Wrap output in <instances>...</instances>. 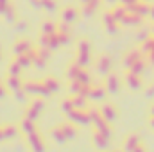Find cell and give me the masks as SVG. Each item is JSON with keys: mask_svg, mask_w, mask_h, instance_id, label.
<instances>
[{"mask_svg": "<svg viewBox=\"0 0 154 152\" xmlns=\"http://www.w3.org/2000/svg\"><path fill=\"white\" fill-rule=\"evenodd\" d=\"M14 61L25 70V68H31L32 66V59L29 57V54H22V56H14Z\"/></svg>", "mask_w": 154, "mask_h": 152, "instance_id": "29", "label": "cell"}, {"mask_svg": "<svg viewBox=\"0 0 154 152\" xmlns=\"http://www.w3.org/2000/svg\"><path fill=\"white\" fill-rule=\"evenodd\" d=\"M91 0H81V4H90Z\"/></svg>", "mask_w": 154, "mask_h": 152, "instance_id": "59", "label": "cell"}, {"mask_svg": "<svg viewBox=\"0 0 154 152\" xmlns=\"http://www.w3.org/2000/svg\"><path fill=\"white\" fill-rule=\"evenodd\" d=\"M2 129H4V136H5V140H14V138L20 134V129H18L16 125H4Z\"/></svg>", "mask_w": 154, "mask_h": 152, "instance_id": "28", "label": "cell"}, {"mask_svg": "<svg viewBox=\"0 0 154 152\" xmlns=\"http://www.w3.org/2000/svg\"><path fill=\"white\" fill-rule=\"evenodd\" d=\"M13 27H14V31L20 32V34H25V32L29 31V23H27L25 20H16V22L13 23Z\"/></svg>", "mask_w": 154, "mask_h": 152, "instance_id": "36", "label": "cell"}, {"mask_svg": "<svg viewBox=\"0 0 154 152\" xmlns=\"http://www.w3.org/2000/svg\"><path fill=\"white\" fill-rule=\"evenodd\" d=\"M31 50H34V45L31 39H18L13 45V54L14 56H22V54H29Z\"/></svg>", "mask_w": 154, "mask_h": 152, "instance_id": "9", "label": "cell"}, {"mask_svg": "<svg viewBox=\"0 0 154 152\" xmlns=\"http://www.w3.org/2000/svg\"><path fill=\"white\" fill-rule=\"evenodd\" d=\"M13 97H14V100L16 102H20V104H25L27 102V97H29V93L22 88V90H16V91H13Z\"/></svg>", "mask_w": 154, "mask_h": 152, "instance_id": "37", "label": "cell"}, {"mask_svg": "<svg viewBox=\"0 0 154 152\" xmlns=\"http://www.w3.org/2000/svg\"><path fill=\"white\" fill-rule=\"evenodd\" d=\"M77 52L79 54H91V43L88 39H81L77 43Z\"/></svg>", "mask_w": 154, "mask_h": 152, "instance_id": "31", "label": "cell"}, {"mask_svg": "<svg viewBox=\"0 0 154 152\" xmlns=\"http://www.w3.org/2000/svg\"><path fill=\"white\" fill-rule=\"evenodd\" d=\"M145 70H147V61H145V57L140 59V61H136V63L129 68V72H133V74H136V75H143Z\"/></svg>", "mask_w": 154, "mask_h": 152, "instance_id": "25", "label": "cell"}, {"mask_svg": "<svg viewBox=\"0 0 154 152\" xmlns=\"http://www.w3.org/2000/svg\"><path fill=\"white\" fill-rule=\"evenodd\" d=\"M41 32L43 34H57V23L52 20H45L41 23Z\"/></svg>", "mask_w": 154, "mask_h": 152, "instance_id": "24", "label": "cell"}, {"mask_svg": "<svg viewBox=\"0 0 154 152\" xmlns=\"http://www.w3.org/2000/svg\"><path fill=\"white\" fill-rule=\"evenodd\" d=\"M74 63H77L81 68H88L91 63H93V59H91V54H79L77 52V57Z\"/></svg>", "mask_w": 154, "mask_h": 152, "instance_id": "22", "label": "cell"}, {"mask_svg": "<svg viewBox=\"0 0 154 152\" xmlns=\"http://www.w3.org/2000/svg\"><path fill=\"white\" fill-rule=\"evenodd\" d=\"M91 86H86L79 81H70V86H68V93L70 95H88Z\"/></svg>", "mask_w": 154, "mask_h": 152, "instance_id": "14", "label": "cell"}, {"mask_svg": "<svg viewBox=\"0 0 154 152\" xmlns=\"http://www.w3.org/2000/svg\"><path fill=\"white\" fill-rule=\"evenodd\" d=\"M5 86L9 88V91H16V90L23 88V82H22L20 75H7L5 77Z\"/></svg>", "mask_w": 154, "mask_h": 152, "instance_id": "17", "label": "cell"}, {"mask_svg": "<svg viewBox=\"0 0 154 152\" xmlns=\"http://www.w3.org/2000/svg\"><path fill=\"white\" fill-rule=\"evenodd\" d=\"M50 138H52L57 145H65V143L68 141V138L65 136V132H63L61 125H57V127H54V129L50 131Z\"/></svg>", "mask_w": 154, "mask_h": 152, "instance_id": "18", "label": "cell"}, {"mask_svg": "<svg viewBox=\"0 0 154 152\" xmlns=\"http://www.w3.org/2000/svg\"><path fill=\"white\" fill-rule=\"evenodd\" d=\"M59 109L63 111L65 114H70L74 109H75V106H74V102H72V99H66V100H63L61 102V106H59Z\"/></svg>", "mask_w": 154, "mask_h": 152, "instance_id": "39", "label": "cell"}, {"mask_svg": "<svg viewBox=\"0 0 154 152\" xmlns=\"http://www.w3.org/2000/svg\"><path fill=\"white\" fill-rule=\"evenodd\" d=\"M0 61H2V52H0Z\"/></svg>", "mask_w": 154, "mask_h": 152, "instance_id": "63", "label": "cell"}, {"mask_svg": "<svg viewBox=\"0 0 154 152\" xmlns=\"http://www.w3.org/2000/svg\"><path fill=\"white\" fill-rule=\"evenodd\" d=\"M149 63L154 66V54H149Z\"/></svg>", "mask_w": 154, "mask_h": 152, "instance_id": "57", "label": "cell"}, {"mask_svg": "<svg viewBox=\"0 0 154 152\" xmlns=\"http://www.w3.org/2000/svg\"><path fill=\"white\" fill-rule=\"evenodd\" d=\"M29 5L38 11V9H41V0H29Z\"/></svg>", "mask_w": 154, "mask_h": 152, "instance_id": "50", "label": "cell"}, {"mask_svg": "<svg viewBox=\"0 0 154 152\" xmlns=\"http://www.w3.org/2000/svg\"><path fill=\"white\" fill-rule=\"evenodd\" d=\"M95 72L99 74L100 77H106L111 74V68H113V59L109 57V56H106V54H102V56H99L97 59H95Z\"/></svg>", "mask_w": 154, "mask_h": 152, "instance_id": "2", "label": "cell"}, {"mask_svg": "<svg viewBox=\"0 0 154 152\" xmlns=\"http://www.w3.org/2000/svg\"><path fill=\"white\" fill-rule=\"evenodd\" d=\"M23 90L31 97H50L52 91L43 84V81H27L23 82Z\"/></svg>", "mask_w": 154, "mask_h": 152, "instance_id": "1", "label": "cell"}, {"mask_svg": "<svg viewBox=\"0 0 154 152\" xmlns=\"http://www.w3.org/2000/svg\"><path fill=\"white\" fill-rule=\"evenodd\" d=\"M145 97H147V99H152V97H154V84L147 88V91H145Z\"/></svg>", "mask_w": 154, "mask_h": 152, "instance_id": "51", "label": "cell"}, {"mask_svg": "<svg viewBox=\"0 0 154 152\" xmlns=\"http://www.w3.org/2000/svg\"><path fill=\"white\" fill-rule=\"evenodd\" d=\"M133 152H145V149H143V147L140 145V147H136V149H134V150H133Z\"/></svg>", "mask_w": 154, "mask_h": 152, "instance_id": "56", "label": "cell"}, {"mask_svg": "<svg viewBox=\"0 0 154 152\" xmlns=\"http://www.w3.org/2000/svg\"><path fill=\"white\" fill-rule=\"evenodd\" d=\"M61 129H63V132H65V136L68 140H75L77 138V129L74 125V122L72 123H61Z\"/></svg>", "mask_w": 154, "mask_h": 152, "instance_id": "26", "label": "cell"}, {"mask_svg": "<svg viewBox=\"0 0 154 152\" xmlns=\"http://www.w3.org/2000/svg\"><path fill=\"white\" fill-rule=\"evenodd\" d=\"M22 70H23V68L13 59V61L9 63V66H7V75H22Z\"/></svg>", "mask_w": 154, "mask_h": 152, "instance_id": "34", "label": "cell"}, {"mask_svg": "<svg viewBox=\"0 0 154 152\" xmlns=\"http://www.w3.org/2000/svg\"><path fill=\"white\" fill-rule=\"evenodd\" d=\"M79 18H82L81 16V9H77L74 5H68V7H65L63 11H61V20L63 22H66V23H75Z\"/></svg>", "mask_w": 154, "mask_h": 152, "instance_id": "8", "label": "cell"}, {"mask_svg": "<svg viewBox=\"0 0 154 152\" xmlns=\"http://www.w3.org/2000/svg\"><path fill=\"white\" fill-rule=\"evenodd\" d=\"M11 5V0H0V14H4V11Z\"/></svg>", "mask_w": 154, "mask_h": 152, "instance_id": "49", "label": "cell"}, {"mask_svg": "<svg viewBox=\"0 0 154 152\" xmlns=\"http://www.w3.org/2000/svg\"><path fill=\"white\" fill-rule=\"evenodd\" d=\"M151 116H154V106L151 108Z\"/></svg>", "mask_w": 154, "mask_h": 152, "instance_id": "60", "label": "cell"}, {"mask_svg": "<svg viewBox=\"0 0 154 152\" xmlns=\"http://www.w3.org/2000/svg\"><path fill=\"white\" fill-rule=\"evenodd\" d=\"M0 52H2V45H0Z\"/></svg>", "mask_w": 154, "mask_h": 152, "instance_id": "64", "label": "cell"}, {"mask_svg": "<svg viewBox=\"0 0 154 152\" xmlns=\"http://www.w3.org/2000/svg\"><path fill=\"white\" fill-rule=\"evenodd\" d=\"M7 90H9V88L0 82V100H5V99H7Z\"/></svg>", "mask_w": 154, "mask_h": 152, "instance_id": "48", "label": "cell"}, {"mask_svg": "<svg viewBox=\"0 0 154 152\" xmlns=\"http://www.w3.org/2000/svg\"><path fill=\"white\" fill-rule=\"evenodd\" d=\"M106 88H108L109 95L118 93V90H120V77L116 75V74H109V75H106Z\"/></svg>", "mask_w": 154, "mask_h": 152, "instance_id": "15", "label": "cell"}, {"mask_svg": "<svg viewBox=\"0 0 154 152\" xmlns=\"http://www.w3.org/2000/svg\"><path fill=\"white\" fill-rule=\"evenodd\" d=\"M140 145H142L140 134H129L127 140H125V143H124V152H133L136 147H140Z\"/></svg>", "mask_w": 154, "mask_h": 152, "instance_id": "16", "label": "cell"}, {"mask_svg": "<svg viewBox=\"0 0 154 152\" xmlns=\"http://www.w3.org/2000/svg\"><path fill=\"white\" fill-rule=\"evenodd\" d=\"M72 102H74L75 109H90L88 108V102H90L88 95H72Z\"/></svg>", "mask_w": 154, "mask_h": 152, "instance_id": "20", "label": "cell"}, {"mask_svg": "<svg viewBox=\"0 0 154 152\" xmlns=\"http://www.w3.org/2000/svg\"><path fill=\"white\" fill-rule=\"evenodd\" d=\"M43 84L52 91V93H56V91H59V82L54 79V77H45L43 79Z\"/></svg>", "mask_w": 154, "mask_h": 152, "instance_id": "32", "label": "cell"}, {"mask_svg": "<svg viewBox=\"0 0 154 152\" xmlns=\"http://www.w3.org/2000/svg\"><path fill=\"white\" fill-rule=\"evenodd\" d=\"M36 52H38V56L41 59H45L47 63H48V59H50V56H52V50L50 48H43V47H38L36 48Z\"/></svg>", "mask_w": 154, "mask_h": 152, "instance_id": "42", "label": "cell"}, {"mask_svg": "<svg viewBox=\"0 0 154 152\" xmlns=\"http://www.w3.org/2000/svg\"><path fill=\"white\" fill-rule=\"evenodd\" d=\"M151 127L154 129V116H151Z\"/></svg>", "mask_w": 154, "mask_h": 152, "instance_id": "58", "label": "cell"}, {"mask_svg": "<svg viewBox=\"0 0 154 152\" xmlns=\"http://www.w3.org/2000/svg\"><path fill=\"white\" fill-rule=\"evenodd\" d=\"M140 2H147V4H151V2H152V0H140Z\"/></svg>", "mask_w": 154, "mask_h": 152, "instance_id": "61", "label": "cell"}, {"mask_svg": "<svg viewBox=\"0 0 154 152\" xmlns=\"http://www.w3.org/2000/svg\"><path fill=\"white\" fill-rule=\"evenodd\" d=\"M41 9L47 11L48 14H54V13H57L59 5H57L56 0H41Z\"/></svg>", "mask_w": 154, "mask_h": 152, "instance_id": "27", "label": "cell"}, {"mask_svg": "<svg viewBox=\"0 0 154 152\" xmlns=\"http://www.w3.org/2000/svg\"><path fill=\"white\" fill-rule=\"evenodd\" d=\"M75 81H79V82H82V84H86V86H93V77H91V74L86 70V68H81V72H79V75H77Z\"/></svg>", "mask_w": 154, "mask_h": 152, "instance_id": "23", "label": "cell"}, {"mask_svg": "<svg viewBox=\"0 0 154 152\" xmlns=\"http://www.w3.org/2000/svg\"><path fill=\"white\" fill-rule=\"evenodd\" d=\"M57 32H70L72 34V23H66V22H59L57 23Z\"/></svg>", "mask_w": 154, "mask_h": 152, "instance_id": "45", "label": "cell"}, {"mask_svg": "<svg viewBox=\"0 0 154 152\" xmlns=\"http://www.w3.org/2000/svg\"><path fill=\"white\" fill-rule=\"evenodd\" d=\"M149 18L154 22V4H151V11H149Z\"/></svg>", "mask_w": 154, "mask_h": 152, "instance_id": "53", "label": "cell"}, {"mask_svg": "<svg viewBox=\"0 0 154 152\" xmlns=\"http://www.w3.org/2000/svg\"><path fill=\"white\" fill-rule=\"evenodd\" d=\"M124 81H125V84H127V88H129L131 91H140V90H143L142 75H136V74H133V72L127 70V74H125V77H124Z\"/></svg>", "mask_w": 154, "mask_h": 152, "instance_id": "6", "label": "cell"}, {"mask_svg": "<svg viewBox=\"0 0 154 152\" xmlns=\"http://www.w3.org/2000/svg\"><path fill=\"white\" fill-rule=\"evenodd\" d=\"M29 106H31V108H34L36 111H39V113L45 109V102H43V99H39V97H34V99L29 102Z\"/></svg>", "mask_w": 154, "mask_h": 152, "instance_id": "40", "label": "cell"}, {"mask_svg": "<svg viewBox=\"0 0 154 152\" xmlns=\"http://www.w3.org/2000/svg\"><path fill=\"white\" fill-rule=\"evenodd\" d=\"M108 95H109V91H108L106 84H104V86H102V84H95V86H91L90 91H88V99H90L91 102H102V100H106Z\"/></svg>", "mask_w": 154, "mask_h": 152, "instance_id": "4", "label": "cell"}, {"mask_svg": "<svg viewBox=\"0 0 154 152\" xmlns=\"http://www.w3.org/2000/svg\"><path fill=\"white\" fill-rule=\"evenodd\" d=\"M151 34H152V31H151L149 27H142V29H138V31L134 32V41L142 45V43H145L147 39H151V38H152Z\"/></svg>", "mask_w": 154, "mask_h": 152, "instance_id": "19", "label": "cell"}, {"mask_svg": "<svg viewBox=\"0 0 154 152\" xmlns=\"http://www.w3.org/2000/svg\"><path fill=\"white\" fill-rule=\"evenodd\" d=\"M143 56H145V54H143L142 50H131V52H127V54H125V57H124V66L129 70L136 61L143 59Z\"/></svg>", "mask_w": 154, "mask_h": 152, "instance_id": "13", "label": "cell"}, {"mask_svg": "<svg viewBox=\"0 0 154 152\" xmlns=\"http://www.w3.org/2000/svg\"><path fill=\"white\" fill-rule=\"evenodd\" d=\"M61 47V41H59V36L57 34H50V41H48V48L52 52H56L57 48Z\"/></svg>", "mask_w": 154, "mask_h": 152, "instance_id": "41", "label": "cell"}, {"mask_svg": "<svg viewBox=\"0 0 154 152\" xmlns=\"http://www.w3.org/2000/svg\"><path fill=\"white\" fill-rule=\"evenodd\" d=\"M151 31H152V34H154V22H152V27H151Z\"/></svg>", "mask_w": 154, "mask_h": 152, "instance_id": "62", "label": "cell"}, {"mask_svg": "<svg viewBox=\"0 0 154 152\" xmlns=\"http://www.w3.org/2000/svg\"><path fill=\"white\" fill-rule=\"evenodd\" d=\"M70 122H74L77 125H90L91 123V116H90V109H74L68 114Z\"/></svg>", "mask_w": 154, "mask_h": 152, "instance_id": "5", "label": "cell"}, {"mask_svg": "<svg viewBox=\"0 0 154 152\" xmlns=\"http://www.w3.org/2000/svg\"><path fill=\"white\" fill-rule=\"evenodd\" d=\"M57 36H59V41H61L63 47H66V45L72 43V34L70 32H57Z\"/></svg>", "mask_w": 154, "mask_h": 152, "instance_id": "43", "label": "cell"}, {"mask_svg": "<svg viewBox=\"0 0 154 152\" xmlns=\"http://www.w3.org/2000/svg\"><path fill=\"white\" fill-rule=\"evenodd\" d=\"M4 18H5V22L7 23H14L16 20H18V16H16V9L13 7V5H9L5 11H4V14H2Z\"/></svg>", "mask_w": 154, "mask_h": 152, "instance_id": "30", "label": "cell"}, {"mask_svg": "<svg viewBox=\"0 0 154 152\" xmlns=\"http://www.w3.org/2000/svg\"><path fill=\"white\" fill-rule=\"evenodd\" d=\"M99 5H100V0H91L90 4H82V5H81V16L86 18V20L91 18V16L97 13Z\"/></svg>", "mask_w": 154, "mask_h": 152, "instance_id": "11", "label": "cell"}, {"mask_svg": "<svg viewBox=\"0 0 154 152\" xmlns=\"http://www.w3.org/2000/svg\"><path fill=\"white\" fill-rule=\"evenodd\" d=\"M79 72H81V66H79L77 63H72V65L68 66V70H66V77H68L70 81H75L77 75H79Z\"/></svg>", "mask_w": 154, "mask_h": 152, "instance_id": "35", "label": "cell"}, {"mask_svg": "<svg viewBox=\"0 0 154 152\" xmlns=\"http://www.w3.org/2000/svg\"><path fill=\"white\" fill-rule=\"evenodd\" d=\"M20 131L23 134H31L32 131H36V122H32V120L23 116V120H20Z\"/></svg>", "mask_w": 154, "mask_h": 152, "instance_id": "21", "label": "cell"}, {"mask_svg": "<svg viewBox=\"0 0 154 152\" xmlns=\"http://www.w3.org/2000/svg\"><path fill=\"white\" fill-rule=\"evenodd\" d=\"M104 2H106L108 5H115V4H118V2H120V0H104Z\"/></svg>", "mask_w": 154, "mask_h": 152, "instance_id": "54", "label": "cell"}, {"mask_svg": "<svg viewBox=\"0 0 154 152\" xmlns=\"http://www.w3.org/2000/svg\"><path fill=\"white\" fill-rule=\"evenodd\" d=\"M91 141H93V145H95L100 152H109V150H111L109 138H106V136H104V134H100L99 131H95V132L91 134Z\"/></svg>", "mask_w": 154, "mask_h": 152, "instance_id": "7", "label": "cell"}, {"mask_svg": "<svg viewBox=\"0 0 154 152\" xmlns=\"http://www.w3.org/2000/svg\"><path fill=\"white\" fill-rule=\"evenodd\" d=\"M48 41H50V34H43V32H41V36H39V39H38V47L48 48Z\"/></svg>", "mask_w": 154, "mask_h": 152, "instance_id": "47", "label": "cell"}, {"mask_svg": "<svg viewBox=\"0 0 154 152\" xmlns=\"http://www.w3.org/2000/svg\"><path fill=\"white\" fill-rule=\"evenodd\" d=\"M2 141H5V136H4V129L0 127V143H2Z\"/></svg>", "mask_w": 154, "mask_h": 152, "instance_id": "55", "label": "cell"}, {"mask_svg": "<svg viewBox=\"0 0 154 152\" xmlns=\"http://www.w3.org/2000/svg\"><path fill=\"white\" fill-rule=\"evenodd\" d=\"M136 2H140V0H120L118 4H122V5H133V4H136Z\"/></svg>", "mask_w": 154, "mask_h": 152, "instance_id": "52", "label": "cell"}, {"mask_svg": "<svg viewBox=\"0 0 154 152\" xmlns=\"http://www.w3.org/2000/svg\"><path fill=\"white\" fill-rule=\"evenodd\" d=\"M25 118H29V120H32V122H36L39 118V111H36L34 108H27V111H25Z\"/></svg>", "mask_w": 154, "mask_h": 152, "instance_id": "44", "label": "cell"}, {"mask_svg": "<svg viewBox=\"0 0 154 152\" xmlns=\"http://www.w3.org/2000/svg\"><path fill=\"white\" fill-rule=\"evenodd\" d=\"M115 23H118V22H116V18L113 16L111 11H108V13L102 14V25L104 27H109V25H115Z\"/></svg>", "mask_w": 154, "mask_h": 152, "instance_id": "38", "label": "cell"}, {"mask_svg": "<svg viewBox=\"0 0 154 152\" xmlns=\"http://www.w3.org/2000/svg\"><path fill=\"white\" fill-rule=\"evenodd\" d=\"M111 13H113V16L116 18V22L120 23V20H122V18L127 14V7L120 4V5H115V7H113V11H111Z\"/></svg>", "mask_w": 154, "mask_h": 152, "instance_id": "33", "label": "cell"}, {"mask_svg": "<svg viewBox=\"0 0 154 152\" xmlns=\"http://www.w3.org/2000/svg\"><path fill=\"white\" fill-rule=\"evenodd\" d=\"M106 34H109V36H118L120 34V23H115V25H109V27H106Z\"/></svg>", "mask_w": 154, "mask_h": 152, "instance_id": "46", "label": "cell"}, {"mask_svg": "<svg viewBox=\"0 0 154 152\" xmlns=\"http://www.w3.org/2000/svg\"><path fill=\"white\" fill-rule=\"evenodd\" d=\"M99 109H100L102 116H104L109 123H113V122L116 120V116H118V111H116V108L113 106V104H108V102H106V104H102Z\"/></svg>", "mask_w": 154, "mask_h": 152, "instance_id": "12", "label": "cell"}, {"mask_svg": "<svg viewBox=\"0 0 154 152\" xmlns=\"http://www.w3.org/2000/svg\"><path fill=\"white\" fill-rule=\"evenodd\" d=\"M27 145H29L31 152H45V141H43L38 129L32 131L31 134H27Z\"/></svg>", "mask_w": 154, "mask_h": 152, "instance_id": "3", "label": "cell"}, {"mask_svg": "<svg viewBox=\"0 0 154 152\" xmlns=\"http://www.w3.org/2000/svg\"><path fill=\"white\" fill-rule=\"evenodd\" d=\"M120 25H124V27H142L143 25V18L142 16H138V14H133V13H127L122 20H120Z\"/></svg>", "mask_w": 154, "mask_h": 152, "instance_id": "10", "label": "cell"}]
</instances>
